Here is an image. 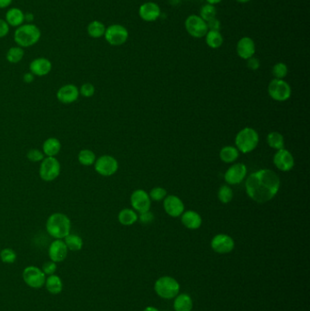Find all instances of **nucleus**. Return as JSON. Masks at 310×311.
<instances>
[{
  "label": "nucleus",
  "mask_w": 310,
  "mask_h": 311,
  "mask_svg": "<svg viewBox=\"0 0 310 311\" xmlns=\"http://www.w3.org/2000/svg\"><path fill=\"white\" fill-rule=\"evenodd\" d=\"M280 179L274 171L261 169L251 174L246 181L247 193L258 203H266L278 194Z\"/></svg>",
  "instance_id": "f257e3e1"
},
{
  "label": "nucleus",
  "mask_w": 310,
  "mask_h": 311,
  "mask_svg": "<svg viewBox=\"0 0 310 311\" xmlns=\"http://www.w3.org/2000/svg\"><path fill=\"white\" fill-rule=\"evenodd\" d=\"M46 229L55 240H64L71 231V221L66 215L54 213L46 220Z\"/></svg>",
  "instance_id": "f03ea898"
},
{
  "label": "nucleus",
  "mask_w": 310,
  "mask_h": 311,
  "mask_svg": "<svg viewBox=\"0 0 310 311\" xmlns=\"http://www.w3.org/2000/svg\"><path fill=\"white\" fill-rule=\"evenodd\" d=\"M41 31L38 26L32 23L23 24L15 28L14 41L22 48L35 46L40 40Z\"/></svg>",
  "instance_id": "7ed1b4c3"
},
{
  "label": "nucleus",
  "mask_w": 310,
  "mask_h": 311,
  "mask_svg": "<svg viewBox=\"0 0 310 311\" xmlns=\"http://www.w3.org/2000/svg\"><path fill=\"white\" fill-rule=\"evenodd\" d=\"M260 137L258 132L251 128H246L239 131L236 137V145L238 149L243 153H249L258 147Z\"/></svg>",
  "instance_id": "20e7f679"
},
{
  "label": "nucleus",
  "mask_w": 310,
  "mask_h": 311,
  "mask_svg": "<svg viewBox=\"0 0 310 311\" xmlns=\"http://www.w3.org/2000/svg\"><path fill=\"white\" fill-rule=\"evenodd\" d=\"M180 286L173 278L165 276L159 278L155 283V291L158 296L165 300H171L178 296Z\"/></svg>",
  "instance_id": "39448f33"
},
{
  "label": "nucleus",
  "mask_w": 310,
  "mask_h": 311,
  "mask_svg": "<svg viewBox=\"0 0 310 311\" xmlns=\"http://www.w3.org/2000/svg\"><path fill=\"white\" fill-rule=\"evenodd\" d=\"M61 166L56 157H46L41 161L39 176L42 180L50 182L58 178Z\"/></svg>",
  "instance_id": "423d86ee"
},
{
  "label": "nucleus",
  "mask_w": 310,
  "mask_h": 311,
  "mask_svg": "<svg viewBox=\"0 0 310 311\" xmlns=\"http://www.w3.org/2000/svg\"><path fill=\"white\" fill-rule=\"evenodd\" d=\"M104 36L109 45L114 46H121L128 39V31L122 25L113 24L106 28Z\"/></svg>",
  "instance_id": "0eeeda50"
},
{
  "label": "nucleus",
  "mask_w": 310,
  "mask_h": 311,
  "mask_svg": "<svg viewBox=\"0 0 310 311\" xmlns=\"http://www.w3.org/2000/svg\"><path fill=\"white\" fill-rule=\"evenodd\" d=\"M23 281L32 289H40L45 285L46 275L36 266H28L23 271Z\"/></svg>",
  "instance_id": "6e6552de"
},
{
  "label": "nucleus",
  "mask_w": 310,
  "mask_h": 311,
  "mask_svg": "<svg viewBox=\"0 0 310 311\" xmlns=\"http://www.w3.org/2000/svg\"><path fill=\"white\" fill-rule=\"evenodd\" d=\"M185 27L188 34L195 38H201L206 36L209 28L207 22L199 15H191L185 21Z\"/></svg>",
  "instance_id": "1a4fd4ad"
},
{
  "label": "nucleus",
  "mask_w": 310,
  "mask_h": 311,
  "mask_svg": "<svg viewBox=\"0 0 310 311\" xmlns=\"http://www.w3.org/2000/svg\"><path fill=\"white\" fill-rule=\"evenodd\" d=\"M270 97L277 101H285L291 96V88L289 83L283 79L275 78L269 86Z\"/></svg>",
  "instance_id": "9d476101"
},
{
  "label": "nucleus",
  "mask_w": 310,
  "mask_h": 311,
  "mask_svg": "<svg viewBox=\"0 0 310 311\" xmlns=\"http://www.w3.org/2000/svg\"><path fill=\"white\" fill-rule=\"evenodd\" d=\"M94 166L96 172L103 177L112 176L116 173L118 169L117 159L108 155H104L97 158Z\"/></svg>",
  "instance_id": "9b49d317"
},
{
  "label": "nucleus",
  "mask_w": 310,
  "mask_h": 311,
  "mask_svg": "<svg viewBox=\"0 0 310 311\" xmlns=\"http://www.w3.org/2000/svg\"><path fill=\"white\" fill-rule=\"evenodd\" d=\"M234 240L229 235L219 234L211 241V248L219 254H227L234 250Z\"/></svg>",
  "instance_id": "f8f14e48"
},
{
  "label": "nucleus",
  "mask_w": 310,
  "mask_h": 311,
  "mask_svg": "<svg viewBox=\"0 0 310 311\" xmlns=\"http://www.w3.org/2000/svg\"><path fill=\"white\" fill-rule=\"evenodd\" d=\"M131 205L133 209L137 210V212L142 213L148 211L151 206L150 197L149 195L142 189L135 190L131 195Z\"/></svg>",
  "instance_id": "ddd939ff"
},
{
  "label": "nucleus",
  "mask_w": 310,
  "mask_h": 311,
  "mask_svg": "<svg viewBox=\"0 0 310 311\" xmlns=\"http://www.w3.org/2000/svg\"><path fill=\"white\" fill-rule=\"evenodd\" d=\"M79 89L73 84H66L56 92V98L63 104H71L78 99Z\"/></svg>",
  "instance_id": "4468645a"
},
{
  "label": "nucleus",
  "mask_w": 310,
  "mask_h": 311,
  "mask_svg": "<svg viewBox=\"0 0 310 311\" xmlns=\"http://www.w3.org/2000/svg\"><path fill=\"white\" fill-rule=\"evenodd\" d=\"M68 250L63 240H55L48 248V256L51 261L58 263L66 260Z\"/></svg>",
  "instance_id": "2eb2a0df"
},
{
  "label": "nucleus",
  "mask_w": 310,
  "mask_h": 311,
  "mask_svg": "<svg viewBox=\"0 0 310 311\" xmlns=\"http://www.w3.org/2000/svg\"><path fill=\"white\" fill-rule=\"evenodd\" d=\"M247 175V167L244 164L238 163L231 166L225 174V180L230 185L242 182Z\"/></svg>",
  "instance_id": "dca6fc26"
},
{
  "label": "nucleus",
  "mask_w": 310,
  "mask_h": 311,
  "mask_svg": "<svg viewBox=\"0 0 310 311\" xmlns=\"http://www.w3.org/2000/svg\"><path fill=\"white\" fill-rule=\"evenodd\" d=\"M274 163L278 169L282 171H290L295 165V160L290 151L284 148L278 150L274 156Z\"/></svg>",
  "instance_id": "f3484780"
},
{
  "label": "nucleus",
  "mask_w": 310,
  "mask_h": 311,
  "mask_svg": "<svg viewBox=\"0 0 310 311\" xmlns=\"http://www.w3.org/2000/svg\"><path fill=\"white\" fill-rule=\"evenodd\" d=\"M29 70L34 76L45 77L52 70V63L46 57H37L31 61Z\"/></svg>",
  "instance_id": "a211bd4d"
},
{
  "label": "nucleus",
  "mask_w": 310,
  "mask_h": 311,
  "mask_svg": "<svg viewBox=\"0 0 310 311\" xmlns=\"http://www.w3.org/2000/svg\"><path fill=\"white\" fill-rule=\"evenodd\" d=\"M138 14L143 20L153 22V21L157 20L160 16L161 10L158 4L154 2H147L140 5Z\"/></svg>",
  "instance_id": "6ab92c4d"
},
{
  "label": "nucleus",
  "mask_w": 310,
  "mask_h": 311,
  "mask_svg": "<svg viewBox=\"0 0 310 311\" xmlns=\"http://www.w3.org/2000/svg\"><path fill=\"white\" fill-rule=\"evenodd\" d=\"M164 209L169 216L178 218L183 214L184 204L177 196H168L164 201Z\"/></svg>",
  "instance_id": "aec40b11"
},
{
  "label": "nucleus",
  "mask_w": 310,
  "mask_h": 311,
  "mask_svg": "<svg viewBox=\"0 0 310 311\" xmlns=\"http://www.w3.org/2000/svg\"><path fill=\"white\" fill-rule=\"evenodd\" d=\"M256 52L255 42L251 37L244 36L239 39L237 45V53L241 58L249 59L254 56Z\"/></svg>",
  "instance_id": "412c9836"
},
{
  "label": "nucleus",
  "mask_w": 310,
  "mask_h": 311,
  "mask_svg": "<svg viewBox=\"0 0 310 311\" xmlns=\"http://www.w3.org/2000/svg\"><path fill=\"white\" fill-rule=\"evenodd\" d=\"M5 20L8 26L18 27L25 22V13L18 7H11L5 13Z\"/></svg>",
  "instance_id": "4be33fe9"
},
{
  "label": "nucleus",
  "mask_w": 310,
  "mask_h": 311,
  "mask_svg": "<svg viewBox=\"0 0 310 311\" xmlns=\"http://www.w3.org/2000/svg\"><path fill=\"white\" fill-rule=\"evenodd\" d=\"M181 221L186 228L189 230H198L199 227L202 224V219L197 212L188 210L186 212H183L181 215Z\"/></svg>",
  "instance_id": "5701e85b"
},
{
  "label": "nucleus",
  "mask_w": 310,
  "mask_h": 311,
  "mask_svg": "<svg viewBox=\"0 0 310 311\" xmlns=\"http://www.w3.org/2000/svg\"><path fill=\"white\" fill-rule=\"evenodd\" d=\"M60 149L61 143L56 138H47L42 146V151L46 157H56L60 152Z\"/></svg>",
  "instance_id": "b1692460"
},
{
  "label": "nucleus",
  "mask_w": 310,
  "mask_h": 311,
  "mask_svg": "<svg viewBox=\"0 0 310 311\" xmlns=\"http://www.w3.org/2000/svg\"><path fill=\"white\" fill-rule=\"evenodd\" d=\"M174 309L176 311H191L193 309V301L188 294H179L175 298Z\"/></svg>",
  "instance_id": "393cba45"
},
{
  "label": "nucleus",
  "mask_w": 310,
  "mask_h": 311,
  "mask_svg": "<svg viewBox=\"0 0 310 311\" xmlns=\"http://www.w3.org/2000/svg\"><path fill=\"white\" fill-rule=\"evenodd\" d=\"M45 286H46V291L53 295L59 294L63 290V282H62L61 279L55 274L48 276L46 278Z\"/></svg>",
  "instance_id": "a878e982"
},
{
  "label": "nucleus",
  "mask_w": 310,
  "mask_h": 311,
  "mask_svg": "<svg viewBox=\"0 0 310 311\" xmlns=\"http://www.w3.org/2000/svg\"><path fill=\"white\" fill-rule=\"evenodd\" d=\"M106 26L98 20H93L87 27V34L92 38H100L105 35Z\"/></svg>",
  "instance_id": "bb28decb"
},
{
  "label": "nucleus",
  "mask_w": 310,
  "mask_h": 311,
  "mask_svg": "<svg viewBox=\"0 0 310 311\" xmlns=\"http://www.w3.org/2000/svg\"><path fill=\"white\" fill-rule=\"evenodd\" d=\"M205 36L207 45L211 48H219L223 45V36L219 31L209 30Z\"/></svg>",
  "instance_id": "cd10ccee"
},
{
  "label": "nucleus",
  "mask_w": 310,
  "mask_h": 311,
  "mask_svg": "<svg viewBox=\"0 0 310 311\" xmlns=\"http://www.w3.org/2000/svg\"><path fill=\"white\" fill-rule=\"evenodd\" d=\"M219 157L225 163H232L239 157V149L235 147H225L221 149Z\"/></svg>",
  "instance_id": "c85d7f7f"
},
{
  "label": "nucleus",
  "mask_w": 310,
  "mask_h": 311,
  "mask_svg": "<svg viewBox=\"0 0 310 311\" xmlns=\"http://www.w3.org/2000/svg\"><path fill=\"white\" fill-rule=\"evenodd\" d=\"M64 242L66 244L67 250L71 251H79L83 248V240L81 237L76 234H69L64 239Z\"/></svg>",
  "instance_id": "c756f323"
},
{
  "label": "nucleus",
  "mask_w": 310,
  "mask_h": 311,
  "mask_svg": "<svg viewBox=\"0 0 310 311\" xmlns=\"http://www.w3.org/2000/svg\"><path fill=\"white\" fill-rule=\"evenodd\" d=\"M24 55H25L24 48L18 46H12L6 52L5 58L11 64H17L23 59Z\"/></svg>",
  "instance_id": "7c9ffc66"
},
{
  "label": "nucleus",
  "mask_w": 310,
  "mask_h": 311,
  "mask_svg": "<svg viewBox=\"0 0 310 311\" xmlns=\"http://www.w3.org/2000/svg\"><path fill=\"white\" fill-rule=\"evenodd\" d=\"M138 217L137 213L130 209L121 210L118 214V221L124 226H130L137 221Z\"/></svg>",
  "instance_id": "2f4dec72"
},
{
  "label": "nucleus",
  "mask_w": 310,
  "mask_h": 311,
  "mask_svg": "<svg viewBox=\"0 0 310 311\" xmlns=\"http://www.w3.org/2000/svg\"><path fill=\"white\" fill-rule=\"evenodd\" d=\"M77 159L78 162L81 164L82 166H92L94 165L97 158H96V154L94 153L90 149H82L81 151L77 155Z\"/></svg>",
  "instance_id": "473e14b6"
},
{
  "label": "nucleus",
  "mask_w": 310,
  "mask_h": 311,
  "mask_svg": "<svg viewBox=\"0 0 310 311\" xmlns=\"http://www.w3.org/2000/svg\"><path fill=\"white\" fill-rule=\"evenodd\" d=\"M268 143L270 147L275 149H282L284 148V138L279 132H271L268 136Z\"/></svg>",
  "instance_id": "72a5a7b5"
},
{
  "label": "nucleus",
  "mask_w": 310,
  "mask_h": 311,
  "mask_svg": "<svg viewBox=\"0 0 310 311\" xmlns=\"http://www.w3.org/2000/svg\"><path fill=\"white\" fill-rule=\"evenodd\" d=\"M216 15H217V9L214 5L206 4L200 8L199 16L206 22H209V20L215 18Z\"/></svg>",
  "instance_id": "f704fd0d"
},
{
  "label": "nucleus",
  "mask_w": 310,
  "mask_h": 311,
  "mask_svg": "<svg viewBox=\"0 0 310 311\" xmlns=\"http://www.w3.org/2000/svg\"><path fill=\"white\" fill-rule=\"evenodd\" d=\"M219 199L222 203L227 204L233 199V191L230 187L224 185L219 190Z\"/></svg>",
  "instance_id": "c9c22d12"
},
{
  "label": "nucleus",
  "mask_w": 310,
  "mask_h": 311,
  "mask_svg": "<svg viewBox=\"0 0 310 311\" xmlns=\"http://www.w3.org/2000/svg\"><path fill=\"white\" fill-rule=\"evenodd\" d=\"M0 259L5 264H12L16 260V253L12 249H4L0 250Z\"/></svg>",
  "instance_id": "e433bc0d"
},
{
  "label": "nucleus",
  "mask_w": 310,
  "mask_h": 311,
  "mask_svg": "<svg viewBox=\"0 0 310 311\" xmlns=\"http://www.w3.org/2000/svg\"><path fill=\"white\" fill-rule=\"evenodd\" d=\"M272 73L274 75L276 78L278 79H283L284 77L288 75L289 73V68L286 65L285 63H277L274 66H273V69H272Z\"/></svg>",
  "instance_id": "4c0bfd02"
},
{
  "label": "nucleus",
  "mask_w": 310,
  "mask_h": 311,
  "mask_svg": "<svg viewBox=\"0 0 310 311\" xmlns=\"http://www.w3.org/2000/svg\"><path fill=\"white\" fill-rule=\"evenodd\" d=\"M26 158L31 162L36 163V162H41L45 158V155L43 153V151H40L39 149L33 148L27 152Z\"/></svg>",
  "instance_id": "58836bf2"
},
{
  "label": "nucleus",
  "mask_w": 310,
  "mask_h": 311,
  "mask_svg": "<svg viewBox=\"0 0 310 311\" xmlns=\"http://www.w3.org/2000/svg\"><path fill=\"white\" fill-rule=\"evenodd\" d=\"M96 88L91 83H84L79 88V94L84 97H91L95 95Z\"/></svg>",
  "instance_id": "ea45409f"
},
{
  "label": "nucleus",
  "mask_w": 310,
  "mask_h": 311,
  "mask_svg": "<svg viewBox=\"0 0 310 311\" xmlns=\"http://www.w3.org/2000/svg\"><path fill=\"white\" fill-rule=\"evenodd\" d=\"M166 196H167V191H166V189H164L163 188H155L151 190V192L149 194V197L155 201H160Z\"/></svg>",
  "instance_id": "a19ab883"
},
{
  "label": "nucleus",
  "mask_w": 310,
  "mask_h": 311,
  "mask_svg": "<svg viewBox=\"0 0 310 311\" xmlns=\"http://www.w3.org/2000/svg\"><path fill=\"white\" fill-rule=\"evenodd\" d=\"M56 263L53 261H47L44 265L42 266V271L46 276L54 275L56 271Z\"/></svg>",
  "instance_id": "79ce46f5"
},
{
  "label": "nucleus",
  "mask_w": 310,
  "mask_h": 311,
  "mask_svg": "<svg viewBox=\"0 0 310 311\" xmlns=\"http://www.w3.org/2000/svg\"><path fill=\"white\" fill-rule=\"evenodd\" d=\"M154 219H155L154 215L151 212H149V210L146 211V212H142L139 215V220L142 224H150L154 221Z\"/></svg>",
  "instance_id": "37998d69"
},
{
  "label": "nucleus",
  "mask_w": 310,
  "mask_h": 311,
  "mask_svg": "<svg viewBox=\"0 0 310 311\" xmlns=\"http://www.w3.org/2000/svg\"><path fill=\"white\" fill-rule=\"evenodd\" d=\"M9 27L10 26H8L5 19L0 18V38H4L8 35Z\"/></svg>",
  "instance_id": "c03bdc74"
},
{
  "label": "nucleus",
  "mask_w": 310,
  "mask_h": 311,
  "mask_svg": "<svg viewBox=\"0 0 310 311\" xmlns=\"http://www.w3.org/2000/svg\"><path fill=\"white\" fill-rule=\"evenodd\" d=\"M207 25H208L209 30L219 31L220 26H221V23L218 18L215 17L213 19L207 22Z\"/></svg>",
  "instance_id": "a18cd8bd"
},
{
  "label": "nucleus",
  "mask_w": 310,
  "mask_h": 311,
  "mask_svg": "<svg viewBox=\"0 0 310 311\" xmlns=\"http://www.w3.org/2000/svg\"><path fill=\"white\" fill-rule=\"evenodd\" d=\"M248 60V67L251 70H257L260 66V60L258 58H256L254 56L250 57Z\"/></svg>",
  "instance_id": "49530a36"
},
{
  "label": "nucleus",
  "mask_w": 310,
  "mask_h": 311,
  "mask_svg": "<svg viewBox=\"0 0 310 311\" xmlns=\"http://www.w3.org/2000/svg\"><path fill=\"white\" fill-rule=\"evenodd\" d=\"M34 79H35V76H34L30 71L25 73V75H24V77H23V80H24L25 83H27V84L32 83V82L34 81Z\"/></svg>",
  "instance_id": "de8ad7c7"
},
{
  "label": "nucleus",
  "mask_w": 310,
  "mask_h": 311,
  "mask_svg": "<svg viewBox=\"0 0 310 311\" xmlns=\"http://www.w3.org/2000/svg\"><path fill=\"white\" fill-rule=\"evenodd\" d=\"M12 2L13 0H0V8L3 9L8 7L12 4Z\"/></svg>",
  "instance_id": "09e8293b"
},
{
  "label": "nucleus",
  "mask_w": 310,
  "mask_h": 311,
  "mask_svg": "<svg viewBox=\"0 0 310 311\" xmlns=\"http://www.w3.org/2000/svg\"><path fill=\"white\" fill-rule=\"evenodd\" d=\"M35 19V16L33 13H25V22L32 23Z\"/></svg>",
  "instance_id": "8fccbe9b"
},
{
  "label": "nucleus",
  "mask_w": 310,
  "mask_h": 311,
  "mask_svg": "<svg viewBox=\"0 0 310 311\" xmlns=\"http://www.w3.org/2000/svg\"><path fill=\"white\" fill-rule=\"evenodd\" d=\"M221 1L222 0H207L208 4H210V5H217V4L220 3Z\"/></svg>",
  "instance_id": "3c124183"
},
{
  "label": "nucleus",
  "mask_w": 310,
  "mask_h": 311,
  "mask_svg": "<svg viewBox=\"0 0 310 311\" xmlns=\"http://www.w3.org/2000/svg\"><path fill=\"white\" fill-rule=\"evenodd\" d=\"M144 311H158V309H156V308H154V307H148V308H146Z\"/></svg>",
  "instance_id": "603ef678"
},
{
  "label": "nucleus",
  "mask_w": 310,
  "mask_h": 311,
  "mask_svg": "<svg viewBox=\"0 0 310 311\" xmlns=\"http://www.w3.org/2000/svg\"><path fill=\"white\" fill-rule=\"evenodd\" d=\"M238 2L239 3H248L249 1H251V0H237Z\"/></svg>",
  "instance_id": "864d4df0"
},
{
  "label": "nucleus",
  "mask_w": 310,
  "mask_h": 311,
  "mask_svg": "<svg viewBox=\"0 0 310 311\" xmlns=\"http://www.w3.org/2000/svg\"><path fill=\"white\" fill-rule=\"evenodd\" d=\"M0 250H1V246H0Z\"/></svg>",
  "instance_id": "5fc2aeb1"
},
{
  "label": "nucleus",
  "mask_w": 310,
  "mask_h": 311,
  "mask_svg": "<svg viewBox=\"0 0 310 311\" xmlns=\"http://www.w3.org/2000/svg\"><path fill=\"white\" fill-rule=\"evenodd\" d=\"M188 1H190V0H188Z\"/></svg>",
  "instance_id": "6e6d98bb"
}]
</instances>
